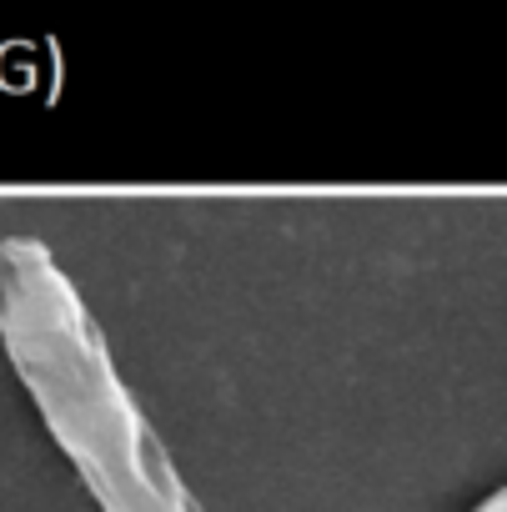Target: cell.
I'll use <instances>...</instances> for the list:
<instances>
[{
	"mask_svg": "<svg viewBox=\"0 0 507 512\" xmlns=\"http://www.w3.org/2000/svg\"><path fill=\"white\" fill-rule=\"evenodd\" d=\"M0 347L101 512H201L46 241H0Z\"/></svg>",
	"mask_w": 507,
	"mask_h": 512,
	"instance_id": "obj_1",
	"label": "cell"
},
{
	"mask_svg": "<svg viewBox=\"0 0 507 512\" xmlns=\"http://www.w3.org/2000/svg\"><path fill=\"white\" fill-rule=\"evenodd\" d=\"M472 512H507V482H502V487H497L492 497H482V502H477Z\"/></svg>",
	"mask_w": 507,
	"mask_h": 512,
	"instance_id": "obj_2",
	"label": "cell"
}]
</instances>
